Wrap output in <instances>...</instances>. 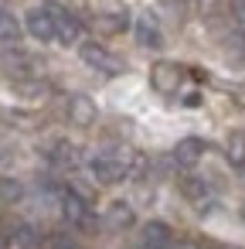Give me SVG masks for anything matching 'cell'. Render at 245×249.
<instances>
[{
	"label": "cell",
	"mask_w": 245,
	"mask_h": 249,
	"mask_svg": "<svg viewBox=\"0 0 245 249\" xmlns=\"http://www.w3.org/2000/svg\"><path fill=\"white\" fill-rule=\"evenodd\" d=\"M136 41L143 45V48H160L163 45V35H160V24L150 18V14H143V18H136Z\"/></svg>",
	"instance_id": "8fae6325"
},
{
	"label": "cell",
	"mask_w": 245,
	"mask_h": 249,
	"mask_svg": "<svg viewBox=\"0 0 245 249\" xmlns=\"http://www.w3.org/2000/svg\"><path fill=\"white\" fill-rule=\"evenodd\" d=\"M48 157H51L58 167H75V164H79V150H75L68 140H55L51 150H48Z\"/></svg>",
	"instance_id": "7c38bea8"
},
{
	"label": "cell",
	"mask_w": 245,
	"mask_h": 249,
	"mask_svg": "<svg viewBox=\"0 0 245 249\" xmlns=\"http://www.w3.org/2000/svg\"><path fill=\"white\" fill-rule=\"evenodd\" d=\"M126 14H99L96 18V31L99 35H119V31H126Z\"/></svg>",
	"instance_id": "9a60e30c"
},
{
	"label": "cell",
	"mask_w": 245,
	"mask_h": 249,
	"mask_svg": "<svg viewBox=\"0 0 245 249\" xmlns=\"http://www.w3.org/2000/svg\"><path fill=\"white\" fill-rule=\"evenodd\" d=\"M96 103L89 99V96H72L68 99V120L75 123V126H92L96 123Z\"/></svg>",
	"instance_id": "52a82bcc"
},
{
	"label": "cell",
	"mask_w": 245,
	"mask_h": 249,
	"mask_svg": "<svg viewBox=\"0 0 245 249\" xmlns=\"http://www.w3.org/2000/svg\"><path fill=\"white\" fill-rule=\"evenodd\" d=\"M106 229H113V232H126L133 222H136V215H133V208H130V201H113L109 208H106Z\"/></svg>",
	"instance_id": "ba28073f"
},
{
	"label": "cell",
	"mask_w": 245,
	"mask_h": 249,
	"mask_svg": "<svg viewBox=\"0 0 245 249\" xmlns=\"http://www.w3.org/2000/svg\"><path fill=\"white\" fill-rule=\"evenodd\" d=\"M45 7H48V14L55 18V41H62V45H75V41L82 38V24H79V18L68 14L62 4H45Z\"/></svg>",
	"instance_id": "3957f363"
},
{
	"label": "cell",
	"mask_w": 245,
	"mask_h": 249,
	"mask_svg": "<svg viewBox=\"0 0 245 249\" xmlns=\"http://www.w3.org/2000/svg\"><path fill=\"white\" fill-rule=\"evenodd\" d=\"M7 14V0H0V18H4Z\"/></svg>",
	"instance_id": "7402d4cb"
},
{
	"label": "cell",
	"mask_w": 245,
	"mask_h": 249,
	"mask_svg": "<svg viewBox=\"0 0 245 249\" xmlns=\"http://www.w3.org/2000/svg\"><path fill=\"white\" fill-rule=\"evenodd\" d=\"M17 38H21L17 18H14V14H4V18H0V45H14Z\"/></svg>",
	"instance_id": "2e32d148"
},
{
	"label": "cell",
	"mask_w": 245,
	"mask_h": 249,
	"mask_svg": "<svg viewBox=\"0 0 245 249\" xmlns=\"http://www.w3.org/2000/svg\"><path fill=\"white\" fill-rule=\"evenodd\" d=\"M0 157H4V154H0Z\"/></svg>",
	"instance_id": "d4e9b609"
},
{
	"label": "cell",
	"mask_w": 245,
	"mask_h": 249,
	"mask_svg": "<svg viewBox=\"0 0 245 249\" xmlns=\"http://www.w3.org/2000/svg\"><path fill=\"white\" fill-rule=\"evenodd\" d=\"M21 198V184L17 181H11V178H0V201H17Z\"/></svg>",
	"instance_id": "e0dca14e"
},
{
	"label": "cell",
	"mask_w": 245,
	"mask_h": 249,
	"mask_svg": "<svg viewBox=\"0 0 245 249\" xmlns=\"http://www.w3.org/2000/svg\"><path fill=\"white\" fill-rule=\"evenodd\" d=\"M174 249H197V242H194V239H184V242H177Z\"/></svg>",
	"instance_id": "44dd1931"
},
{
	"label": "cell",
	"mask_w": 245,
	"mask_h": 249,
	"mask_svg": "<svg viewBox=\"0 0 245 249\" xmlns=\"http://www.w3.org/2000/svg\"><path fill=\"white\" fill-rule=\"evenodd\" d=\"M24 24H28V31H31L38 41H55V18L48 14V7H34V11H28Z\"/></svg>",
	"instance_id": "8992f818"
},
{
	"label": "cell",
	"mask_w": 245,
	"mask_h": 249,
	"mask_svg": "<svg viewBox=\"0 0 245 249\" xmlns=\"http://www.w3.org/2000/svg\"><path fill=\"white\" fill-rule=\"evenodd\" d=\"M82 62H85L89 69H96V72H102V75H119V72L126 69L119 55H113L109 48H102V45H96V41H89V45H82Z\"/></svg>",
	"instance_id": "6da1fadb"
},
{
	"label": "cell",
	"mask_w": 245,
	"mask_h": 249,
	"mask_svg": "<svg viewBox=\"0 0 245 249\" xmlns=\"http://www.w3.org/2000/svg\"><path fill=\"white\" fill-rule=\"evenodd\" d=\"M242 178H245V164H242Z\"/></svg>",
	"instance_id": "cb8c5ba5"
},
{
	"label": "cell",
	"mask_w": 245,
	"mask_h": 249,
	"mask_svg": "<svg viewBox=\"0 0 245 249\" xmlns=\"http://www.w3.org/2000/svg\"><path fill=\"white\" fill-rule=\"evenodd\" d=\"M150 86L160 92V96H174L180 86H184V69L174 65V62H157L150 69Z\"/></svg>",
	"instance_id": "7a4b0ae2"
},
{
	"label": "cell",
	"mask_w": 245,
	"mask_h": 249,
	"mask_svg": "<svg viewBox=\"0 0 245 249\" xmlns=\"http://www.w3.org/2000/svg\"><path fill=\"white\" fill-rule=\"evenodd\" d=\"M201 154H204V140H201V137H184V140L174 147V160H177L180 167H194V164L201 160Z\"/></svg>",
	"instance_id": "9c48e42d"
},
{
	"label": "cell",
	"mask_w": 245,
	"mask_h": 249,
	"mask_svg": "<svg viewBox=\"0 0 245 249\" xmlns=\"http://www.w3.org/2000/svg\"><path fill=\"white\" fill-rule=\"evenodd\" d=\"M62 212H65V218L72 222V225H79V229H92V212H89V201L82 198V195H65V201H62Z\"/></svg>",
	"instance_id": "5b68a950"
},
{
	"label": "cell",
	"mask_w": 245,
	"mask_h": 249,
	"mask_svg": "<svg viewBox=\"0 0 245 249\" xmlns=\"http://www.w3.org/2000/svg\"><path fill=\"white\" fill-rule=\"evenodd\" d=\"M242 218H245V205H242Z\"/></svg>",
	"instance_id": "603a6c76"
},
{
	"label": "cell",
	"mask_w": 245,
	"mask_h": 249,
	"mask_svg": "<svg viewBox=\"0 0 245 249\" xmlns=\"http://www.w3.org/2000/svg\"><path fill=\"white\" fill-rule=\"evenodd\" d=\"M126 174H130V171H126V160H123V157H116V154H99V157H92V178H96L99 184H119Z\"/></svg>",
	"instance_id": "277c9868"
},
{
	"label": "cell",
	"mask_w": 245,
	"mask_h": 249,
	"mask_svg": "<svg viewBox=\"0 0 245 249\" xmlns=\"http://www.w3.org/2000/svg\"><path fill=\"white\" fill-rule=\"evenodd\" d=\"M231 14H235V24H238V31L245 35V0H231Z\"/></svg>",
	"instance_id": "ffe728a7"
},
{
	"label": "cell",
	"mask_w": 245,
	"mask_h": 249,
	"mask_svg": "<svg viewBox=\"0 0 245 249\" xmlns=\"http://www.w3.org/2000/svg\"><path fill=\"white\" fill-rule=\"evenodd\" d=\"M14 242H17V246H38V235H34L31 225H21V229L14 232Z\"/></svg>",
	"instance_id": "d6986e66"
},
{
	"label": "cell",
	"mask_w": 245,
	"mask_h": 249,
	"mask_svg": "<svg viewBox=\"0 0 245 249\" xmlns=\"http://www.w3.org/2000/svg\"><path fill=\"white\" fill-rule=\"evenodd\" d=\"M24 58H28V55H17V52L0 55V69H4V72H17V69H24Z\"/></svg>",
	"instance_id": "ac0fdd59"
},
{
	"label": "cell",
	"mask_w": 245,
	"mask_h": 249,
	"mask_svg": "<svg viewBox=\"0 0 245 249\" xmlns=\"http://www.w3.org/2000/svg\"><path fill=\"white\" fill-rule=\"evenodd\" d=\"M225 157H228L231 167H242L245 164V133H231L225 140Z\"/></svg>",
	"instance_id": "5bb4252c"
},
{
	"label": "cell",
	"mask_w": 245,
	"mask_h": 249,
	"mask_svg": "<svg viewBox=\"0 0 245 249\" xmlns=\"http://www.w3.org/2000/svg\"><path fill=\"white\" fill-rule=\"evenodd\" d=\"M174 235H170V225L167 222H147L143 225V246L147 249H170Z\"/></svg>",
	"instance_id": "30bf717a"
},
{
	"label": "cell",
	"mask_w": 245,
	"mask_h": 249,
	"mask_svg": "<svg viewBox=\"0 0 245 249\" xmlns=\"http://www.w3.org/2000/svg\"><path fill=\"white\" fill-rule=\"evenodd\" d=\"M180 191H184L187 201H194V205H208V184H204L201 178L187 174V178L180 181Z\"/></svg>",
	"instance_id": "4fadbf2b"
}]
</instances>
